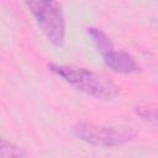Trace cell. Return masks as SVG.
<instances>
[{"mask_svg":"<svg viewBox=\"0 0 158 158\" xmlns=\"http://www.w3.org/2000/svg\"><path fill=\"white\" fill-rule=\"evenodd\" d=\"M48 68L75 90L96 100L109 101L120 95V88L114 81L90 69L58 63H49Z\"/></svg>","mask_w":158,"mask_h":158,"instance_id":"6da1fadb","label":"cell"},{"mask_svg":"<svg viewBox=\"0 0 158 158\" xmlns=\"http://www.w3.org/2000/svg\"><path fill=\"white\" fill-rule=\"evenodd\" d=\"M32 14L38 28L54 47H63L65 42V19L57 0H23Z\"/></svg>","mask_w":158,"mask_h":158,"instance_id":"7a4b0ae2","label":"cell"},{"mask_svg":"<svg viewBox=\"0 0 158 158\" xmlns=\"http://www.w3.org/2000/svg\"><path fill=\"white\" fill-rule=\"evenodd\" d=\"M72 131L80 141L104 148L122 146L136 137V132L130 127L100 126L91 122H78L72 127Z\"/></svg>","mask_w":158,"mask_h":158,"instance_id":"3957f363","label":"cell"},{"mask_svg":"<svg viewBox=\"0 0 158 158\" xmlns=\"http://www.w3.org/2000/svg\"><path fill=\"white\" fill-rule=\"evenodd\" d=\"M102 62L112 72L120 74H132L139 70V65L136 59L125 51H116L112 46L111 48L100 53Z\"/></svg>","mask_w":158,"mask_h":158,"instance_id":"277c9868","label":"cell"},{"mask_svg":"<svg viewBox=\"0 0 158 158\" xmlns=\"http://www.w3.org/2000/svg\"><path fill=\"white\" fill-rule=\"evenodd\" d=\"M27 153L15 143L0 137V158H15L25 157Z\"/></svg>","mask_w":158,"mask_h":158,"instance_id":"5b68a950","label":"cell"},{"mask_svg":"<svg viewBox=\"0 0 158 158\" xmlns=\"http://www.w3.org/2000/svg\"><path fill=\"white\" fill-rule=\"evenodd\" d=\"M137 114L147 121L151 122H156L157 121V116H156V111L153 109H148V107H137Z\"/></svg>","mask_w":158,"mask_h":158,"instance_id":"8992f818","label":"cell"}]
</instances>
